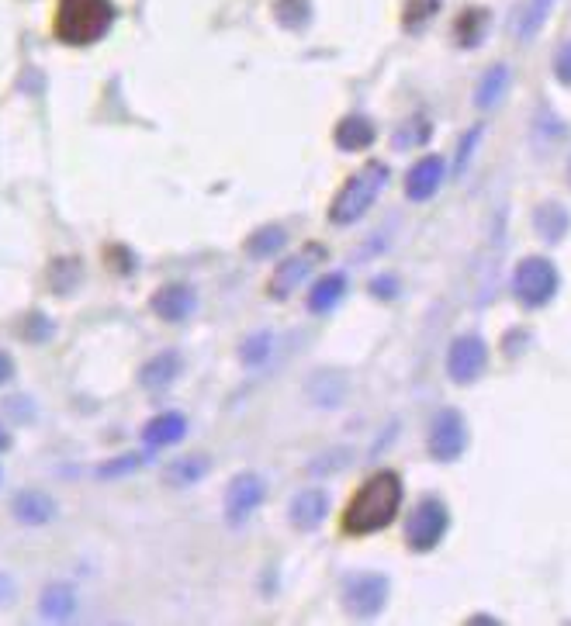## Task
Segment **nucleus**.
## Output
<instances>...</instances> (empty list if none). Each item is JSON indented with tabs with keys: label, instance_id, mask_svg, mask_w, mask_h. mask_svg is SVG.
I'll return each mask as SVG.
<instances>
[{
	"label": "nucleus",
	"instance_id": "nucleus-1",
	"mask_svg": "<svg viewBox=\"0 0 571 626\" xmlns=\"http://www.w3.org/2000/svg\"><path fill=\"white\" fill-rule=\"evenodd\" d=\"M402 509V478L388 467L374 471L364 485L353 492V499L343 509V533L347 537H374L388 530Z\"/></svg>",
	"mask_w": 571,
	"mask_h": 626
},
{
	"label": "nucleus",
	"instance_id": "nucleus-2",
	"mask_svg": "<svg viewBox=\"0 0 571 626\" xmlns=\"http://www.w3.org/2000/svg\"><path fill=\"white\" fill-rule=\"evenodd\" d=\"M115 21L111 0H59L52 35L66 45H94L108 35Z\"/></svg>",
	"mask_w": 571,
	"mask_h": 626
},
{
	"label": "nucleus",
	"instance_id": "nucleus-3",
	"mask_svg": "<svg viewBox=\"0 0 571 626\" xmlns=\"http://www.w3.org/2000/svg\"><path fill=\"white\" fill-rule=\"evenodd\" d=\"M388 177H392L388 163H381V160L364 163V167L353 173L347 184L340 187V194L333 198V205H329V222L333 225L360 222V218L374 208V201L381 198V191L388 187Z\"/></svg>",
	"mask_w": 571,
	"mask_h": 626
},
{
	"label": "nucleus",
	"instance_id": "nucleus-4",
	"mask_svg": "<svg viewBox=\"0 0 571 626\" xmlns=\"http://www.w3.org/2000/svg\"><path fill=\"white\" fill-rule=\"evenodd\" d=\"M558 288H561V274L547 256H527V260L516 263L513 291H516V298H520V305H527V308L551 305Z\"/></svg>",
	"mask_w": 571,
	"mask_h": 626
},
{
	"label": "nucleus",
	"instance_id": "nucleus-5",
	"mask_svg": "<svg viewBox=\"0 0 571 626\" xmlns=\"http://www.w3.org/2000/svg\"><path fill=\"white\" fill-rule=\"evenodd\" d=\"M447 530H450V509L430 495V499H423L412 509L409 523H405V543H409L416 554H426V550H433L447 537Z\"/></svg>",
	"mask_w": 571,
	"mask_h": 626
},
{
	"label": "nucleus",
	"instance_id": "nucleus-6",
	"mask_svg": "<svg viewBox=\"0 0 571 626\" xmlns=\"http://www.w3.org/2000/svg\"><path fill=\"white\" fill-rule=\"evenodd\" d=\"M426 450L437 464H454L457 457L468 450V422L457 409H440L433 416L430 436H426Z\"/></svg>",
	"mask_w": 571,
	"mask_h": 626
},
{
	"label": "nucleus",
	"instance_id": "nucleus-7",
	"mask_svg": "<svg viewBox=\"0 0 571 626\" xmlns=\"http://www.w3.org/2000/svg\"><path fill=\"white\" fill-rule=\"evenodd\" d=\"M388 592H392V585H388L385 575L364 571V575H353L347 588H343V606H347L350 616L367 620V616H378L381 609H385Z\"/></svg>",
	"mask_w": 571,
	"mask_h": 626
},
{
	"label": "nucleus",
	"instance_id": "nucleus-8",
	"mask_svg": "<svg viewBox=\"0 0 571 626\" xmlns=\"http://www.w3.org/2000/svg\"><path fill=\"white\" fill-rule=\"evenodd\" d=\"M488 367V346L482 336H457L447 350V374L454 384H475Z\"/></svg>",
	"mask_w": 571,
	"mask_h": 626
},
{
	"label": "nucleus",
	"instance_id": "nucleus-9",
	"mask_svg": "<svg viewBox=\"0 0 571 626\" xmlns=\"http://www.w3.org/2000/svg\"><path fill=\"white\" fill-rule=\"evenodd\" d=\"M260 502H264V478L253 471L236 474L225 488V516H229L232 526L246 523L260 509Z\"/></svg>",
	"mask_w": 571,
	"mask_h": 626
},
{
	"label": "nucleus",
	"instance_id": "nucleus-10",
	"mask_svg": "<svg viewBox=\"0 0 571 626\" xmlns=\"http://www.w3.org/2000/svg\"><path fill=\"white\" fill-rule=\"evenodd\" d=\"M443 177H447V160L443 156H423V160H416V167L405 173V198L430 201L443 187Z\"/></svg>",
	"mask_w": 571,
	"mask_h": 626
},
{
	"label": "nucleus",
	"instance_id": "nucleus-11",
	"mask_svg": "<svg viewBox=\"0 0 571 626\" xmlns=\"http://www.w3.org/2000/svg\"><path fill=\"white\" fill-rule=\"evenodd\" d=\"M194 305H198V294L187 284H167L153 294V312L167 322H184L194 312Z\"/></svg>",
	"mask_w": 571,
	"mask_h": 626
},
{
	"label": "nucleus",
	"instance_id": "nucleus-12",
	"mask_svg": "<svg viewBox=\"0 0 571 626\" xmlns=\"http://www.w3.org/2000/svg\"><path fill=\"white\" fill-rule=\"evenodd\" d=\"M319 256H322L319 250L288 256V260L277 267V274L270 277V294H274V298H288V294L295 291L308 274H312V263L319 260Z\"/></svg>",
	"mask_w": 571,
	"mask_h": 626
},
{
	"label": "nucleus",
	"instance_id": "nucleus-13",
	"mask_svg": "<svg viewBox=\"0 0 571 626\" xmlns=\"http://www.w3.org/2000/svg\"><path fill=\"white\" fill-rule=\"evenodd\" d=\"M326 516H329V495L322 488H305L291 502V523L298 530H319Z\"/></svg>",
	"mask_w": 571,
	"mask_h": 626
},
{
	"label": "nucleus",
	"instance_id": "nucleus-14",
	"mask_svg": "<svg viewBox=\"0 0 571 626\" xmlns=\"http://www.w3.org/2000/svg\"><path fill=\"white\" fill-rule=\"evenodd\" d=\"M336 146L343 149V153H360V149H371L374 139H378V128H374L371 118L364 115H347L340 125H336L333 132Z\"/></svg>",
	"mask_w": 571,
	"mask_h": 626
},
{
	"label": "nucleus",
	"instance_id": "nucleus-15",
	"mask_svg": "<svg viewBox=\"0 0 571 626\" xmlns=\"http://www.w3.org/2000/svg\"><path fill=\"white\" fill-rule=\"evenodd\" d=\"M11 509H14V516L28 526H45L49 519H56V499H52L49 492H39V488H25V492H18V499H14Z\"/></svg>",
	"mask_w": 571,
	"mask_h": 626
},
{
	"label": "nucleus",
	"instance_id": "nucleus-16",
	"mask_svg": "<svg viewBox=\"0 0 571 626\" xmlns=\"http://www.w3.org/2000/svg\"><path fill=\"white\" fill-rule=\"evenodd\" d=\"M533 229H537V236L544 239V243H561V239L568 236L571 229V215L565 205H558V201H547V205H540L533 211Z\"/></svg>",
	"mask_w": 571,
	"mask_h": 626
},
{
	"label": "nucleus",
	"instance_id": "nucleus-17",
	"mask_svg": "<svg viewBox=\"0 0 571 626\" xmlns=\"http://www.w3.org/2000/svg\"><path fill=\"white\" fill-rule=\"evenodd\" d=\"M187 436V419L180 412H160L142 426V440L149 447H170V443L184 440Z\"/></svg>",
	"mask_w": 571,
	"mask_h": 626
},
{
	"label": "nucleus",
	"instance_id": "nucleus-18",
	"mask_svg": "<svg viewBox=\"0 0 571 626\" xmlns=\"http://www.w3.org/2000/svg\"><path fill=\"white\" fill-rule=\"evenodd\" d=\"M177 374H180V357L174 350H163V353H156V357H149L146 364H142L139 384L142 388H149V391H160V388H167L170 381H177Z\"/></svg>",
	"mask_w": 571,
	"mask_h": 626
},
{
	"label": "nucleus",
	"instance_id": "nucleus-19",
	"mask_svg": "<svg viewBox=\"0 0 571 626\" xmlns=\"http://www.w3.org/2000/svg\"><path fill=\"white\" fill-rule=\"evenodd\" d=\"M39 609H42L45 620H56V623L70 620V616L77 613V592H73V585H66V582L45 585Z\"/></svg>",
	"mask_w": 571,
	"mask_h": 626
},
{
	"label": "nucleus",
	"instance_id": "nucleus-20",
	"mask_svg": "<svg viewBox=\"0 0 571 626\" xmlns=\"http://www.w3.org/2000/svg\"><path fill=\"white\" fill-rule=\"evenodd\" d=\"M343 294H347V277H343V274H326V277H319V281L312 284L305 305H308V312L326 315V312H333V308L340 305Z\"/></svg>",
	"mask_w": 571,
	"mask_h": 626
},
{
	"label": "nucleus",
	"instance_id": "nucleus-21",
	"mask_svg": "<svg viewBox=\"0 0 571 626\" xmlns=\"http://www.w3.org/2000/svg\"><path fill=\"white\" fill-rule=\"evenodd\" d=\"M208 474V460L205 457H180L174 464H167L163 471V481L174 488H191L194 481H201Z\"/></svg>",
	"mask_w": 571,
	"mask_h": 626
},
{
	"label": "nucleus",
	"instance_id": "nucleus-22",
	"mask_svg": "<svg viewBox=\"0 0 571 626\" xmlns=\"http://www.w3.org/2000/svg\"><path fill=\"white\" fill-rule=\"evenodd\" d=\"M506 87H509V70L502 63L492 66L482 77V84L475 87V104L478 108H495L502 101V94H506Z\"/></svg>",
	"mask_w": 571,
	"mask_h": 626
},
{
	"label": "nucleus",
	"instance_id": "nucleus-23",
	"mask_svg": "<svg viewBox=\"0 0 571 626\" xmlns=\"http://www.w3.org/2000/svg\"><path fill=\"white\" fill-rule=\"evenodd\" d=\"M281 246H284L281 225H264V229H257L250 239H246V253H250L253 260H267V256H274Z\"/></svg>",
	"mask_w": 571,
	"mask_h": 626
},
{
	"label": "nucleus",
	"instance_id": "nucleus-24",
	"mask_svg": "<svg viewBox=\"0 0 571 626\" xmlns=\"http://www.w3.org/2000/svg\"><path fill=\"white\" fill-rule=\"evenodd\" d=\"M433 135V125H430V118H423V115H416V118H409L398 132L392 135V146L398 149V153H405V149H416V146H423L426 139Z\"/></svg>",
	"mask_w": 571,
	"mask_h": 626
},
{
	"label": "nucleus",
	"instance_id": "nucleus-25",
	"mask_svg": "<svg viewBox=\"0 0 571 626\" xmlns=\"http://www.w3.org/2000/svg\"><path fill=\"white\" fill-rule=\"evenodd\" d=\"M485 25H488V11H485V7H471V11H461V18H457V42H461V45L482 42Z\"/></svg>",
	"mask_w": 571,
	"mask_h": 626
},
{
	"label": "nucleus",
	"instance_id": "nucleus-26",
	"mask_svg": "<svg viewBox=\"0 0 571 626\" xmlns=\"http://www.w3.org/2000/svg\"><path fill=\"white\" fill-rule=\"evenodd\" d=\"M551 7H554V0H530V4L523 7V14H520V28H516V35H520V39H533V35L544 28Z\"/></svg>",
	"mask_w": 571,
	"mask_h": 626
},
{
	"label": "nucleus",
	"instance_id": "nucleus-27",
	"mask_svg": "<svg viewBox=\"0 0 571 626\" xmlns=\"http://www.w3.org/2000/svg\"><path fill=\"white\" fill-rule=\"evenodd\" d=\"M437 11H440V0H405V28L419 32V28H426V21H433Z\"/></svg>",
	"mask_w": 571,
	"mask_h": 626
},
{
	"label": "nucleus",
	"instance_id": "nucleus-28",
	"mask_svg": "<svg viewBox=\"0 0 571 626\" xmlns=\"http://www.w3.org/2000/svg\"><path fill=\"white\" fill-rule=\"evenodd\" d=\"M267 353H270V336L267 333H257L253 339H246V346H243V360H246V364H264Z\"/></svg>",
	"mask_w": 571,
	"mask_h": 626
},
{
	"label": "nucleus",
	"instance_id": "nucleus-29",
	"mask_svg": "<svg viewBox=\"0 0 571 626\" xmlns=\"http://www.w3.org/2000/svg\"><path fill=\"white\" fill-rule=\"evenodd\" d=\"M52 333H56V326H52L49 319H45L42 312H35L32 319L25 322V339H32V343H45Z\"/></svg>",
	"mask_w": 571,
	"mask_h": 626
},
{
	"label": "nucleus",
	"instance_id": "nucleus-30",
	"mask_svg": "<svg viewBox=\"0 0 571 626\" xmlns=\"http://www.w3.org/2000/svg\"><path fill=\"white\" fill-rule=\"evenodd\" d=\"M277 14H281L288 25H302L308 18V0H281L277 4Z\"/></svg>",
	"mask_w": 571,
	"mask_h": 626
},
{
	"label": "nucleus",
	"instance_id": "nucleus-31",
	"mask_svg": "<svg viewBox=\"0 0 571 626\" xmlns=\"http://www.w3.org/2000/svg\"><path fill=\"white\" fill-rule=\"evenodd\" d=\"M135 467H142V457L139 454H125L118 460H111L108 467H101V478H118V474H129Z\"/></svg>",
	"mask_w": 571,
	"mask_h": 626
},
{
	"label": "nucleus",
	"instance_id": "nucleus-32",
	"mask_svg": "<svg viewBox=\"0 0 571 626\" xmlns=\"http://www.w3.org/2000/svg\"><path fill=\"white\" fill-rule=\"evenodd\" d=\"M554 77H558L565 87H571V39L561 45L558 56H554Z\"/></svg>",
	"mask_w": 571,
	"mask_h": 626
},
{
	"label": "nucleus",
	"instance_id": "nucleus-33",
	"mask_svg": "<svg viewBox=\"0 0 571 626\" xmlns=\"http://www.w3.org/2000/svg\"><path fill=\"white\" fill-rule=\"evenodd\" d=\"M11 599H14V582L7 575H0V606H7Z\"/></svg>",
	"mask_w": 571,
	"mask_h": 626
},
{
	"label": "nucleus",
	"instance_id": "nucleus-34",
	"mask_svg": "<svg viewBox=\"0 0 571 626\" xmlns=\"http://www.w3.org/2000/svg\"><path fill=\"white\" fill-rule=\"evenodd\" d=\"M14 377V360L7 353H0V384H7Z\"/></svg>",
	"mask_w": 571,
	"mask_h": 626
},
{
	"label": "nucleus",
	"instance_id": "nucleus-35",
	"mask_svg": "<svg viewBox=\"0 0 571 626\" xmlns=\"http://www.w3.org/2000/svg\"><path fill=\"white\" fill-rule=\"evenodd\" d=\"M7 447H11V440H7V433L0 429V450H7Z\"/></svg>",
	"mask_w": 571,
	"mask_h": 626
},
{
	"label": "nucleus",
	"instance_id": "nucleus-36",
	"mask_svg": "<svg viewBox=\"0 0 571 626\" xmlns=\"http://www.w3.org/2000/svg\"><path fill=\"white\" fill-rule=\"evenodd\" d=\"M568 184H571V160H568Z\"/></svg>",
	"mask_w": 571,
	"mask_h": 626
}]
</instances>
